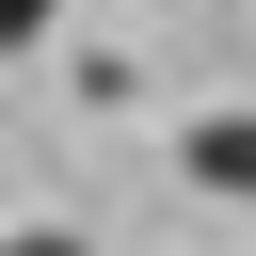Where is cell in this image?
<instances>
[{"label": "cell", "mask_w": 256, "mask_h": 256, "mask_svg": "<svg viewBox=\"0 0 256 256\" xmlns=\"http://www.w3.org/2000/svg\"><path fill=\"white\" fill-rule=\"evenodd\" d=\"M32 32H48V0H0V48H32Z\"/></svg>", "instance_id": "obj_2"}, {"label": "cell", "mask_w": 256, "mask_h": 256, "mask_svg": "<svg viewBox=\"0 0 256 256\" xmlns=\"http://www.w3.org/2000/svg\"><path fill=\"white\" fill-rule=\"evenodd\" d=\"M176 160H192V192H256V112H208Z\"/></svg>", "instance_id": "obj_1"}, {"label": "cell", "mask_w": 256, "mask_h": 256, "mask_svg": "<svg viewBox=\"0 0 256 256\" xmlns=\"http://www.w3.org/2000/svg\"><path fill=\"white\" fill-rule=\"evenodd\" d=\"M0 256H80V240H64V224H32V240H0Z\"/></svg>", "instance_id": "obj_3"}]
</instances>
